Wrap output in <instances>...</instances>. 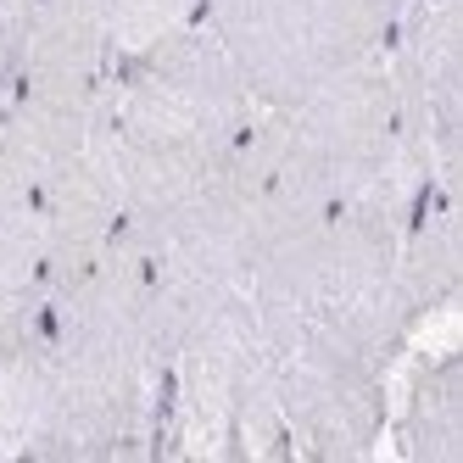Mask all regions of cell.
Listing matches in <instances>:
<instances>
[{"label": "cell", "instance_id": "8992f818", "mask_svg": "<svg viewBox=\"0 0 463 463\" xmlns=\"http://www.w3.org/2000/svg\"><path fill=\"white\" fill-rule=\"evenodd\" d=\"M408 156L430 184L458 190L463 151V0H408L380 45Z\"/></svg>", "mask_w": 463, "mask_h": 463}, {"label": "cell", "instance_id": "7c38bea8", "mask_svg": "<svg viewBox=\"0 0 463 463\" xmlns=\"http://www.w3.org/2000/svg\"><path fill=\"white\" fill-rule=\"evenodd\" d=\"M0 101H6V90H0Z\"/></svg>", "mask_w": 463, "mask_h": 463}, {"label": "cell", "instance_id": "5b68a950", "mask_svg": "<svg viewBox=\"0 0 463 463\" xmlns=\"http://www.w3.org/2000/svg\"><path fill=\"white\" fill-rule=\"evenodd\" d=\"M408 0H202L195 23L229 51L262 107L374 61Z\"/></svg>", "mask_w": 463, "mask_h": 463}, {"label": "cell", "instance_id": "ba28073f", "mask_svg": "<svg viewBox=\"0 0 463 463\" xmlns=\"http://www.w3.org/2000/svg\"><path fill=\"white\" fill-rule=\"evenodd\" d=\"M396 285H402L408 341H419L424 324H436L458 302V223H452V190L430 184L408 207L402 251H396Z\"/></svg>", "mask_w": 463, "mask_h": 463}, {"label": "cell", "instance_id": "30bf717a", "mask_svg": "<svg viewBox=\"0 0 463 463\" xmlns=\"http://www.w3.org/2000/svg\"><path fill=\"white\" fill-rule=\"evenodd\" d=\"M195 6H202V0H95V17H101L112 61H128L146 45L168 40L174 28L195 23Z\"/></svg>", "mask_w": 463, "mask_h": 463}, {"label": "cell", "instance_id": "3957f363", "mask_svg": "<svg viewBox=\"0 0 463 463\" xmlns=\"http://www.w3.org/2000/svg\"><path fill=\"white\" fill-rule=\"evenodd\" d=\"M241 162L257 195V251L279 229L357 195L419 202L430 190L424 168L402 146L380 56L302 90L296 101L262 107L241 140Z\"/></svg>", "mask_w": 463, "mask_h": 463}, {"label": "cell", "instance_id": "52a82bcc", "mask_svg": "<svg viewBox=\"0 0 463 463\" xmlns=\"http://www.w3.org/2000/svg\"><path fill=\"white\" fill-rule=\"evenodd\" d=\"M40 229H45V262L51 290L79 279L123 229V174L112 146V95L90 135L40 179Z\"/></svg>", "mask_w": 463, "mask_h": 463}, {"label": "cell", "instance_id": "6da1fadb", "mask_svg": "<svg viewBox=\"0 0 463 463\" xmlns=\"http://www.w3.org/2000/svg\"><path fill=\"white\" fill-rule=\"evenodd\" d=\"M34 430L23 463H151L168 380V324L135 241L51 290L34 341Z\"/></svg>", "mask_w": 463, "mask_h": 463}, {"label": "cell", "instance_id": "9c48e42d", "mask_svg": "<svg viewBox=\"0 0 463 463\" xmlns=\"http://www.w3.org/2000/svg\"><path fill=\"white\" fill-rule=\"evenodd\" d=\"M385 430L408 463H463V363L452 346L413 363Z\"/></svg>", "mask_w": 463, "mask_h": 463}, {"label": "cell", "instance_id": "8fae6325", "mask_svg": "<svg viewBox=\"0 0 463 463\" xmlns=\"http://www.w3.org/2000/svg\"><path fill=\"white\" fill-rule=\"evenodd\" d=\"M34 6L40 0H0V90H6L12 73H17V56H23V40H28V23H34Z\"/></svg>", "mask_w": 463, "mask_h": 463}, {"label": "cell", "instance_id": "277c9868", "mask_svg": "<svg viewBox=\"0 0 463 463\" xmlns=\"http://www.w3.org/2000/svg\"><path fill=\"white\" fill-rule=\"evenodd\" d=\"M156 458L184 463H269L290 458L274 357L246 290L190 313L168 352Z\"/></svg>", "mask_w": 463, "mask_h": 463}, {"label": "cell", "instance_id": "7a4b0ae2", "mask_svg": "<svg viewBox=\"0 0 463 463\" xmlns=\"http://www.w3.org/2000/svg\"><path fill=\"white\" fill-rule=\"evenodd\" d=\"M262 101L202 23L174 28L112 68V146L123 235H151L190 207L241 151Z\"/></svg>", "mask_w": 463, "mask_h": 463}]
</instances>
